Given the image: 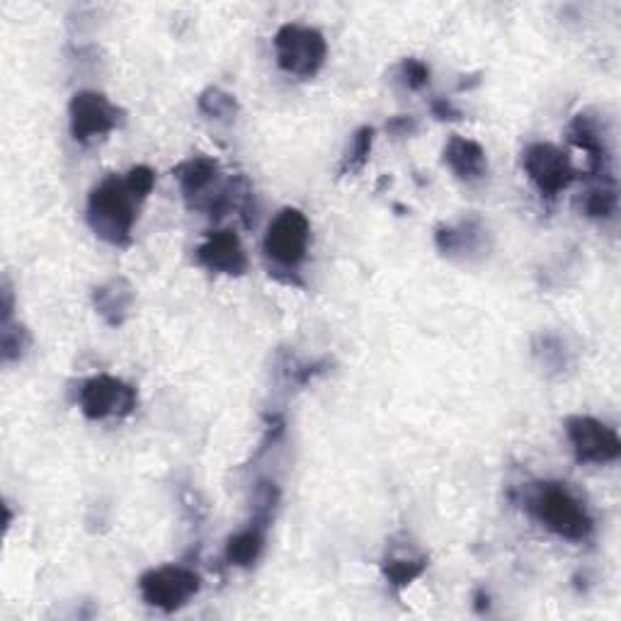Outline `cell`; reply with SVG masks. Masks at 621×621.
I'll list each match as a JSON object with an SVG mask.
<instances>
[{"mask_svg": "<svg viewBox=\"0 0 621 621\" xmlns=\"http://www.w3.org/2000/svg\"><path fill=\"white\" fill-rule=\"evenodd\" d=\"M520 505L532 518L565 541H588L594 534V520L571 488L561 481H539L522 488Z\"/></svg>", "mask_w": 621, "mask_h": 621, "instance_id": "obj_1", "label": "cell"}, {"mask_svg": "<svg viewBox=\"0 0 621 621\" xmlns=\"http://www.w3.org/2000/svg\"><path fill=\"white\" fill-rule=\"evenodd\" d=\"M311 221L297 207H284L270 221L262 241L270 277L287 287H303L299 270L309 258Z\"/></svg>", "mask_w": 621, "mask_h": 621, "instance_id": "obj_2", "label": "cell"}, {"mask_svg": "<svg viewBox=\"0 0 621 621\" xmlns=\"http://www.w3.org/2000/svg\"><path fill=\"white\" fill-rule=\"evenodd\" d=\"M139 200L119 176L102 178L88 197V227L100 241L114 248H129L134 241Z\"/></svg>", "mask_w": 621, "mask_h": 621, "instance_id": "obj_3", "label": "cell"}, {"mask_svg": "<svg viewBox=\"0 0 621 621\" xmlns=\"http://www.w3.org/2000/svg\"><path fill=\"white\" fill-rule=\"evenodd\" d=\"M277 66L299 81H309L323 69L328 59L325 37L309 24L287 22L274 34Z\"/></svg>", "mask_w": 621, "mask_h": 621, "instance_id": "obj_4", "label": "cell"}, {"mask_svg": "<svg viewBox=\"0 0 621 621\" xmlns=\"http://www.w3.org/2000/svg\"><path fill=\"white\" fill-rule=\"evenodd\" d=\"M202 590V578L188 565H158L149 568L139 578V592L143 602L166 614H173L190 604Z\"/></svg>", "mask_w": 621, "mask_h": 621, "instance_id": "obj_5", "label": "cell"}, {"mask_svg": "<svg viewBox=\"0 0 621 621\" xmlns=\"http://www.w3.org/2000/svg\"><path fill=\"white\" fill-rule=\"evenodd\" d=\"M522 170L532 180L541 200L553 204L580 178L565 151L553 143L537 141L522 151Z\"/></svg>", "mask_w": 621, "mask_h": 621, "instance_id": "obj_6", "label": "cell"}, {"mask_svg": "<svg viewBox=\"0 0 621 621\" xmlns=\"http://www.w3.org/2000/svg\"><path fill=\"white\" fill-rule=\"evenodd\" d=\"M137 389L110 374L90 377L78 389V408L88 420L129 418L137 411Z\"/></svg>", "mask_w": 621, "mask_h": 621, "instance_id": "obj_7", "label": "cell"}, {"mask_svg": "<svg viewBox=\"0 0 621 621\" xmlns=\"http://www.w3.org/2000/svg\"><path fill=\"white\" fill-rule=\"evenodd\" d=\"M122 110L98 90H78L69 102V127L76 143H92L108 137L122 122Z\"/></svg>", "mask_w": 621, "mask_h": 621, "instance_id": "obj_8", "label": "cell"}, {"mask_svg": "<svg viewBox=\"0 0 621 621\" xmlns=\"http://www.w3.org/2000/svg\"><path fill=\"white\" fill-rule=\"evenodd\" d=\"M565 434L578 464H612L621 457V440L614 428L590 415H568Z\"/></svg>", "mask_w": 621, "mask_h": 621, "instance_id": "obj_9", "label": "cell"}, {"mask_svg": "<svg viewBox=\"0 0 621 621\" xmlns=\"http://www.w3.org/2000/svg\"><path fill=\"white\" fill-rule=\"evenodd\" d=\"M565 137H568V141L573 143L575 149L588 153V173H585L588 182L590 180H610V178H614L610 143H607V137H604L600 122L590 112L575 114L573 122L568 124Z\"/></svg>", "mask_w": 621, "mask_h": 621, "instance_id": "obj_10", "label": "cell"}, {"mask_svg": "<svg viewBox=\"0 0 621 621\" xmlns=\"http://www.w3.org/2000/svg\"><path fill=\"white\" fill-rule=\"evenodd\" d=\"M194 260L197 266L214 274L243 277L248 272L246 248L241 238L229 229L209 231L204 241L194 248Z\"/></svg>", "mask_w": 621, "mask_h": 621, "instance_id": "obj_11", "label": "cell"}, {"mask_svg": "<svg viewBox=\"0 0 621 621\" xmlns=\"http://www.w3.org/2000/svg\"><path fill=\"white\" fill-rule=\"evenodd\" d=\"M173 176L180 182V190L188 207L202 211L204 202L221 182V168L211 156H192L173 170Z\"/></svg>", "mask_w": 621, "mask_h": 621, "instance_id": "obj_12", "label": "cell"}, {"mask_svg": "<svg viewBox=\"0 0 621 621\" xmlns=\"http://www.w3.org/2000/svg\"><path fill=\"white\" fill-rule=\"evenodd\" d=\"M137 303V289L127 277H112L104 284L92 289V307L110 328L124 325Z\"/></svg>", "mask_w": 621, "mask_h": 621, "instance_id": "obj_13", "label": "cell"}, {"mask_svg": "<svg viewBox=\"0 0 621 621\" xmlns=\"http://www.w3.org/2000/svg\"><path fill=\"white\" fill-rule=\"evenodd\" d=\"M442 158H444L447 168L464 182H475V180L485 178V173H488L485 151H483L481 143L473 141V139L452 137L447 141Z\"/></svg>", "mask_w": 621, "mask_h": 621, "instance_id": "obj_14", "label": "cell"}, {"mask_svg": "<svg viewBox=\"0 0 621 621\" xmlns=\"http://www.w3.org/2000/svg\"><path fill=\"white\" fill-rule=\"evenodd\" d=\"M485 243V229L479 219L459 221L457 227H440L434 233V246L447 258H467L471 253H479Z\"/></svg>", "mask_w": 621, "mask_h": 621, "instance_id": "obj_15", "label": "cell"}, {"mask_svg": "<svg viewBox=\"0 0 621 621\" xmlns=\"http://www.w3.org/2000/svg\"><path fill=\"white\" fill-rule=\"evenodd\" d=\"M266 539H268V527L250 522L246 530L229 537L227 549H223V559H227L229 565L236 568L256 565L262 557V551H266Z\"/></svg>", "mask_w": 621, "mask_h": 621, "instance_id": "obj_16", "label": "cell"}, {"mask_svg": "<svg viewBox=\"0 0 621 621\" xmlns=\"http://www.w3.org/2000/svg\"><path fill=\"white\" fill-rule=\"evenodd\" d=\"M617 207H619L617 178L588 182V190L583 192V200H580V211H583L588 219L594 221L612 219L617 214Z\"/></svg>", "mask_w": 621, "mask_h": 621, "instance_id": "obj_17", "label": "cell"}, {"mask_svg": "<svg viewBox=\"0 0 621 621\" xmlns=\"http://www.w3.org/2000/svg\"><path fill=\"white\" fill-rule=\"evenodd\" d=\"M428 557H401V553H389V557L381 561V575H384L389 588L401 592L408 585H413L415 580L428 571Z\"/></svg>", "mask_w": 621, "mask_h": 621, "instance_id": "obj_18", "label": "cell"}, {"mask_svg": "<svg viewBox=\"0 0 621 621\" xmlns=\"http://www.w3.org/2000/svg\"><path fill=\"white\" fill-rule=\"evenodd\" d=\"M374 127H360L354 131L350 147L340 161V176H357L369 163V156H372L374 149Z\"/></svg>", "mask_w": 621, "mask_h": 621, "instance_id": "obj_19", "label": "cell"}, {"mask_svg": "<svg viewBox=\"0 0 621 621\" xmlns=\"http://www.w3.org/2000/svg\"><path fill=\"white\" fill-rule=\"evenodd\" d=\"M534 357L551 374H563L571 364V352L565 350V342L559 335H539L534 342Z\"/></svg>", "mask_w": 621, "mask_h": 621, "instance_id": "obj_20", "label": "cell"}, {"mask_svg": "<svg viewBox=\"0 0 621 621\" xmlns=\"http://www.w3.org/2000/svg\"><path fill=\"white\" fill-rule=\"evenodd\" d=\"M197 104H200V112L209 119H217V122H231V119H236L238 114V100L231 96V92L227 90H221L217 86H211L207 90H202V96L200 100H197Z\"/></svg>", "mask_w": 621, "mask_h": 621, "instance_id": "obj_21", "label": "cell"}, {"mask_svg": "<svg viewBox=\"0 0 621 621\" xmlns=\"http://www.w3.org/2000/svg\"><path fill=\"white\" fill-rule=\"evenodd\" d=\"M280 500H282L280 485L270 479H260L253 488V520L250 522L270 527L277 508H280Z\"/></svg>", "mask_w": 621, "mask_h": 621, "instance_id": "obj_22", "label": "cell"}, {"mask_svg": "<svg viewBox=\"0 0 621 621\" xmlns=\"http://www.w3.org/2000/svg\"><path fill=\"white\" fill-rule=\"evenodd\" d=\"M30 333L28 328L16 323V321H3V330H0V350H3V362H18L24 357L30 348Z\"/></svg>", "mask_w": 621, "mask_h": 621, "instance_id": "obj_23", "label": "cell"}, {"mask_svg": "<svg viewBox=\"0 0 621 621\" xmlns=\"http://www.w3.org/2000/svg\"><path fill=\"white\" fill-rule=\"evenodd\" d=\"M399 73H401V81H403V86L408 90H415L418 92V90H425L430 86L432 71H430V66L422 61V59H415V57L403 59Z\"/></svg>", "mask_w": 621, "mask_h": 621, "instance_id": "obj_24", "label": "cell"}, {"mask_svg": "<svg viewBox=\"0 0 621 621\" xmlns=\"http://www.w3.org/2000/svg\"><path fill=\"white\" fill-rule=\"evenodd\" d=\"M124 180H127V188L131 190V194H134L139 202H143L156 188V170L149 166H134L124 176Z\"/></svg>", "mask_w": 621, "mask_h": 621, "instance_id": "obj_25", "label": "cell"}, {"mask_svg": "<svg viewBox=\"0 0 621 621\" xmlns=\"http://www.w3.org/2000/svg\"><path fill=\"white\" fill-rule=\"evenodd\" d=\"M387 131L395 139H405V137H413L418 131V119L411 114H395L387 122Z\"/></svg>", "mask_w": 621, "mask_h": 621, "instance_id": "obj_26", "label": "cell"}, {"mask_svg": "<svg viewBox=\"0 0 621 621\" xmlns=\"http://www.w3.org/2000/svg\"><path fill=\"white\" fill-rule=\"evenodd\" d=\"M430 110H432V117H438L440 122H461V119H464L461 110L454 108L452 100H447V98H434Z\"/></svg>", "mask_w": 621, "mask_h": 621, "instance_id": "obj_27", "label": "cell"}, {"mask_svg": "<svg viewBox=\"0 0 621 621\" xmlns=\"http://www.w3.org/2000/svg\"><path fill=\"white\" fill-rule=\"evenodd\" d=\"M473 600H475V610H479L481 614L488 612V607H491V598H488V594H485L483 590L475 592V594H473Z\"/></svg>", "mask_w": 621, "mask_h": 621, "instance_id": "obj_28", "label": "cell"}]
</instances>
